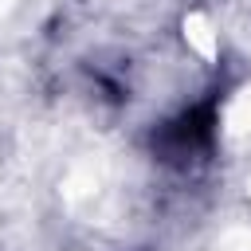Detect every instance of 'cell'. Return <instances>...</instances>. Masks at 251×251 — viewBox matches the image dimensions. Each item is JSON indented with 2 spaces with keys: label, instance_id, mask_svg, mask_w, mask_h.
<instances>
[{
  "label": "cell",
  "instance_id": "6da1fadb",
  "mask_svg": "<svg viewBox=\"0 0 251 251\" xmlns=\"http://www.w3.org/2000/svg\"><path fill=\"white\" fill-rule=\"evenodd\" d=\"M216 126H220L216 102H192V106H184L176 118H169V122L161 126L157 145H161L165 161L188 165V161L204 157V153L216 145Z\"/></svg>",
  "mask_w": 251,
  "mask_h": 251
}]
</instances>
